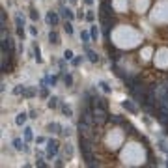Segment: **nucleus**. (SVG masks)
<instances>
[{
    "instance_id": "obj_1",
    "label": "nucleus",
    "mask_w": 168,
    "mask_h": 168,
    "mask_svg": "<svg viewBox=\"0 0 168 168\" xmlns=\"http://www.w3.org/2000/svg\"><path fill=\"white\" fill-rule=\"evenodd\" d=\"M92 108H94V118H95V123H97V125H103V123L108 120L107 107H105V105H92Z\"/></svg>"
},
{
    "instance_id": "obj_2",
    "label": "nucleus",
    "mask_w": 168,
    "mask_h": 168,
    "mask_svg": "<svg viewBox=\"0 0 168 168\" xmlns=\"http://www.w3.org/2000/svg\"><path fill=\"white\" fill-rule=\"evenodd\" d=\"M78 137H86V138H92V125L86 121H78Z\"/></svg>"
},
{
    "instance_id": "obj_3",
    "label": "nucleus",
    "mask_w": 168,
    "mask_h": 168,
    "mask_svg": "<svg viewBox=\"0 0 168 168\" xmlns=\"http://www.w3.org/2000/svg\"><path fill=\"white\" fill-rule=\"evenodd\" d=\"M58 150H60L58 140H49V142H47V155L51 157V159H52L56 153H58Z\"/></svg>"
},
{
    "instance_id": "obj_4",
    "label": "nucleus",
    "mask_w": 168,
    "mask_h": 168,
    "mask_svg": "<svg viewBox=\"0 0 168 168\" xmlns=\"http://www.w3.org/2000/svg\"><path fill=\"white\" fill-rule=\"evenodd\" d=\"M60 15L65 19V21H73L75 19V13L69 9V8H65V6H62V9H60Z\"/></svg>"
},
{
    "instance_id": "obj_5",
    "label": "nucleus",
    "mask_w": 168,
    "mask_h": 168,
    "mask_svg": "<svg viewBox=\"0 0 168 168\" xmlns=\"http://www.w3.org/2000/svg\"><path fill=\"white\" fill-rule=\"evenodd\" d=\"M47 25L49 26H56V25H58V15H56L54 11H49V13H47Z\"/></svg>"
},
{
    "instance_id": "obj_6",
    "label": "nucleus",
    "mask_w": 168,
    "mask_h": 168,
    "mask_svg": "<svg viewBox=\"0 0 168 168\" xmlns=\"http://www.w3.org/2000/svg\"><path fill=\"white\" fill-rule=\"evenodd\" d=\"M28 118H30V116L26 114V112H21V114H17V118H15V123H17L19 127H22V125L26 123V120H28Z\"/></svg>"
},
{
    "instance_id": "obj_7",
    "label": "nucleus",
    "mask_w": 168,
    "mask_h": 168,
    "mask_svg": "<svg viewBox=\"0 0 168 168\" xmlns=\"http://www.w3.org/2000/svg\"><path fill=\"white\" fill-rule=\"evenodd\" d=\"M86 54H88V60L92 62V64H97V62H99V56H97V52H94L92 49H88V47H86Z\"/></svg>"
},
{
    "instance_id": "obj_8",
    "label": "nucleus",
    "mask_w": 168,
    "mask_h": 168,
    "mask_svg": "<svg viewBox=\"0 0 168 168\" xmlns=\"http://www.w3.org/2000/svg\"><path fill=\"white\" fill-rule=\"evenodd\" d=\"M47 131L49 133H62V127H60V123L52 121V123H49V125H47Z\"/></svg>"
},
{
    "instance_id": "obj_9",
    "label": "nucleus",
    "mask_w": 168,
    "mask_h": 168,
    "mask_svg": "<svg viewBox=\"0 0 168 168\" xmlns=\"http://www.w3.org/2000/svg\"><path fill=\"white\" fill-rule=\"evenodd\" d=\"M121 107L125 108V110H129V112H133V114H137V107H134V105L131 103V101H127V99H125V101L121 103Z\"/></svg>"
},
{
    "instance_id": "obj_10",
    "label": "nucleus",
    "mask_w": 168,
    "mask_h": 168,
    "mask_svg": "<svg viewBox=\"0 0 168 168\" xmlns=\"http://www.w3.org/2000/svg\"><path fill=\"white\" fill-rule=\"evenodd\" d=\"M49 41H51L52 45H58V43H60V36H58L54 30H51V32H49Z\"/></svg>"
},
{
    "instance_id": "obj_11",
    "label": "nucleus",
    "mask_w": 168,
    "mask_h": 168,
    "mask_svg": "<svg viewBox=\"0 0 168 168\" xmlns=\"http://www.w3.org/2000/svg\"><path fill=\"white\" fill-rule=\"evenodd\" d=\"M34 54H36L38 64H41V62H43V58H41V49H39V45H38V43H34Z\"/></svg>"
},
{
    "instance_id": "obj_12",
    "label": "nucleus",
    "mask_w": 168,
    "mask_h": 168,
    "mask_svg": "<svg viewBox=\"0 0 168 168\" xmlns=\"http://www.w3.org/2000/svg\"><path fill=\"white\" fill-rule=\"evenodd\" d=\"M90 39H92V34L86 32V30H82V32H81V41H82V43H90Z\"/></svg>"
},
{
    "instance_id": "obj_13",
    "label": "nucleus",
    "mask_w": 168,
    "mask_h": 168,
    "mask_svg": "<svg viewBox=\"0 0 168 168\" xmlns=\"http://www.w3.org/2000/svg\"><path fill=\"white\" fill-rule=\"evenodd\" d=\"M13 146H15V150H17V151H22V150H25V144H22V140H21V138H15V140H13Z\"/></svg>"
},
{
    "instance_id": "obj_14",
    "label": "nucleus",
    "mask_w": 168,
    "mask_h": 168,
    "mask_svg": "<svg viewBox=\"0 0 168 168\" xmlns=\"http://www.w3.org/2000/svg\"><path fill=\"white\" fill-rule=\"evenodd\" d=\"M47 107H49V108H56V107H58V97H49Z\"/></svg>"
},
{
    "instance_id": "obj_15",
    "label": "nucleus",
    "mask_w": 168,
    "mask_h": 168,
    "mask_svg": "<svg viewBox=\"0 0 168 168\" xmlns=\"http://www.w3.org/2000/svg\"><path fill=\"white\" fill-rule=\"evenodd\" d=\"M64 30L67 32V36H71V34H73V25H71V21H65V25H64Z\"/></svg>"
},
{
    "instance_id": "obj_16",
    "label": "nucleus",
    "mask_w": 168,
    "mask_h": 168,
    "mask_svg": "<svg viewBox=\"0 0 168 168\" xmlns=\"http://www.w3.org/2000/svg\"><path fill=\"white\" fill-rule=\"evenodd\" d=\"M99 88H101V90H103V92H105V94H110V86H108V84H107L105 81H101V82H99Z\"/></svg>"
},
{
    "instance_id": "obj_17",
    "label": "nucleus",
    "mask_w": 168,
    "mask_h": 168,
    "mask_svg": "<svg viewBox=\"0 0 168 168\" xmlns=\"http://www.w3.org/2000/svg\"><path fill=\"white\" fill-rule=\"evenodd\" d=\"M64 84H65L67 88L73 86V77H71V75H65V77H64Z\"/></svg>"
},
{
    "instance_id": "obj_18",
    "label": "nucleus",
    "mask_w": 168,
    "mask_h": 168,
    "mask_svg": "<svg viewBox=\"0 0 168 168\" xmlns=\"http://www.w3.org/2000/svg\"><path fill=\"white\" fill-rule=\"evenodd\" d=\"M25 140H26V142L32 140V129H30V127H25Z\"/></svg>"
},
{
    "instance_id": "obj_19",
    "label": "nucleus",
    "mask_w": 168,
    "mask_h": 168,
    "mask_svg": "<svg viewBox=\"0 0 168 168\" xmlns=\"http://www.w3.org/2000/svg\"><path fill=\"white\" fill-rule=\"evenodd\" d=\"M25 90H26L25 86H21V84H19V86H15V90H13V94H15V95H21V94H25Z\"/></svg>"
},
{
    "instance_id": "obj_20",
    "label": "nucleus",
    "mask_w": 168,
    "mask_h": 168,
    "mask_svg": "<svg viewBox=\"0 0 168 168\" xmlns=\"http://www.w3.org/2000/svg\"><path fill=\"white\" fill-rule=\"evenodd\" d=\"M15 22H17V28H22V26H25V19H22L21 15L15 17Z\"/></svg>"
},
{
    "instance_id": "obj_21",
    "label": "nucleus",
    "mask_w": 168,
    "mask_h": 168,
    "mask_svg": "<svg viewBox=\"0 0 168 168\" xmlns=\"http://www.w3.org/2000/svg\"><path fill=\"white\" fill-rule=\"evenodd\" d=\"M64 60H73V51H64Z\"/></svg>"
},
{
    "instance_id": "obj_22",
    "label": "nucleus",
    "mask_w": 168,
    "mask_h": 168,
    "mask_svg": "<svg viewBox=\"0 0 168 168\" xmlns=\"http://www.w3.org/2000/svg\"><path fill=\"white\" fill-rule=\"evenodd\" d=\"M41 97H49V90L45 86V82H41Z\"/></svg>"
},
{
    "instance_id": "obj_23",
    "label": "nucleus",
    "mask_w": 168,
    "mask_h": 168,
    "mask_svg": "<svg viewBox=\"0 0 168 168\" xmlns=\"http://www.w3.org/2000/svg\"><path fill=\"white\" fill-rule=\"evenodd\" d=\"M90 34H92V39H97V36H99V30H97V26H92Z\"/></svg>"
},
{
    "instance_id": "obj_24",
    "label": "nucleus",
    "mask_w": 168,
    "mask_h": 168,
    "mask_svg": "<svg viewBox=\"0 0 168 168\" xmlns=\"http://www.w3.org/2000/svg\"><path fill=\"white\" fill-rule=\"evenodd\" d=\"M30 19H32L34 22H36V21L39 19V15H38V11H36V9H30Z\"/></svg>"
},
{
    "instance_id": "obj_25",
    "label": "nucleus",
    "mask_w": 168,
    "mask_h": 168,
    "mask_svg": "<svg viewBox=\"0 0 168 168\" xmlns=\"http://www.w3.org/2000/svg\"><path fill=\"white\" fill-rule=\"evenodd\" d=\"M62 112H64V114H65L67 118H69V116H71V108H69V107H67V105H62Z\"/></svg>"
},
{
    "instance_id": "obj_26",
    "label": "nucleus",
    "mask_w": 168,
    "mask_h": 168,
    "mask_svg": "<svg viewBox=\"0 0 168 168\" xmlns=\"http://www.w3.org/2000/svg\"><path fill=\"white\" fill-rule=\"evenodd\" d=\"M17 36L19 39H25V28H17Z\"/></svg>"
},
{
    "instance_id": "obj_27",
    "label": "nucleus",
    "mask_w": 168,
    "mask_h": 168,
    "mask_svg": "<svg viewBox=\"0 0 168 168\" xmlns=\"http://www.w3.org/2000/svg\"><path fill=\"white\" fill-rule=\"evenodd\" d=\"M65 155H67V157H71V155H73V148H71L69 144L65 146Z\"/></svg>"
},
{
    "instance_id": "obj_28",
    "label": "nucleus",
    "mask_w": 168,
    "mask_h": 168,
    "mask_svg": "<svg viewBox=\"0 0 168 168\" xmlns=\"http://www.w3.org/2000/svg\"><path fill=\"white\" fill-rule=\"evenodd\" d=\"M86 19H88L90 22H92V21L95 19V13H94V11H88V13H86Z\"/></svg>"
},
{
    "instance_id": "obj_29",
    "label": "nucleus",
    "mask_w": 168,
    "mask_h": 168,
    "mask_svg": "<svg viewBox=\"0 0 168 168\" xmlns=\"http://www.w3.org/2000/svg\"><path fill=\"white\" fill-rule=\"evenodd\" d=\"M25 97H34V90L30 88V90H25V94H22Z\"/></svg>"
},
{
    "instance_id": "obj_30",
    "label": "nucleus",
    "mask_w": 168,
    "mask_h": 168,
    "mask_svg": "<svg viewBox=\"0 0 168 168\" xmlns=\"http://www.w3.org/2000/svg\"><path fill=\"white\" fill-rule=\"evenodd\" d=\"M71 62H73V65H81V62H82V58H81V56H77V58H73Z\"/></svg>"
},
{
    "instance_id": "obj_31",
    "label": "nucleus",
    "mask_w": 168,
    "mask_h": 168,
    "mask_svg": "<svg viewBox=\"0 0 168 168\" xmlns=\"http://www.w3.org/2000/svg\"><path fill=\"white\" fill-rule=\"evenodd\" d=\"M47 82H49L51 86H54V84H56V77H47Z\"/></svg>"
},
{
    "instance_id": "obj_32",
    "label": "nucleus",
    "mask_w": 168,
    "mask_h": 168,
    "mask_svg": "<svg viewBox=\"0 0 168 168\" xmlns=\"http://www.w3.org/2000/svg\"><path fill=\"white\" fill-rule=\"evenodd\" d=\"M36 166H41V168H45V166H47V163H45V161H41V159H38V161H36Z\"/></svg>"
},
{
    "instance_id": "obj_33",
    "label": "nucleus",
    "mask_w": 168,
    "mask_h": 168,
    "mask_svg": "<svg viewBox=\"0 0 168 168\" xmlns=\"http://www.w3.org/2000/svg\"><path fill=\"white\" fill-rule=\"evenodd\" d=\"M30 34L36 38V36H38V28H36V26H30Z\"/></svg>"
},
{
    "instance_id": "obj_34",
    "label": "nucleus",
    "mask_w": 168,
    "mask_h": 168,
    "mask_svg": "<svg viewBox=\"0 0 168 168\" xmlns=\"http://www.w3.org/2000/svg\"><path fill=\"white\" fill-rule=\"evenodd\" d=\"M112 121H114V123H121V118L120 116H114V118H112Z\"/></svg>"
},
{
    "instance_id": "obj_35",
    "label": "nucleus",
    "mask_w": 168,
    "mask_h": 168,
    "mask_svg": "<svg viewBox=\"0 0 168 168\" xmlns=\"http://www.w3.org/2000/svg\"><path fill=\"white\" fill-rule=\"evenodd\" d=\"M28 114H30V118H38V116H36V114H38V112H36V110H30V112H28Z\"/></svg>"
},
{
    "instance_id": "obj_36",
    "label": "nucleus",
    "mask_w": 168,
    "mask_h": 168,
    "mask_svg": "<svg viewBox=\"0 0 168 168\" xmlns=\"http://www.w3.org/2000/svg\"><path fill=\"white\" fill-rule=\"evenodd\" d=\"M84 2H86L88 6H92V4H94V0H84Z\"/></svg>"
},
{
    "instance_id": "obj_37",
    "label": "nucleus",
    "mask_w": 168,
    "mask_h": 168,
    "mask_svg": "<svg viewBox=\"0 0 168 168\" xmlns=\"http://www.w3.org/2000/svg\"><path fill=\"white\" fill-rule=\"evenodd\" d=\"M69 2H71V4H75V2H77V0H69Z\"/></svg>"
},
{
    "instance_id": "obj_38",
    "label": "nucleus",
    "mask_w": 168,
    "mask_h": 168,
    "mask_svg": "<svg viewBox=\"0 0 168 168\" xmlns=\"http://www.w3.org/2000/svg\"><path fill=\"white\" fill-rule=\"evenodd\" d=\"M166 164H168V163H166Z\"/></svg>"
}]
</instances>
